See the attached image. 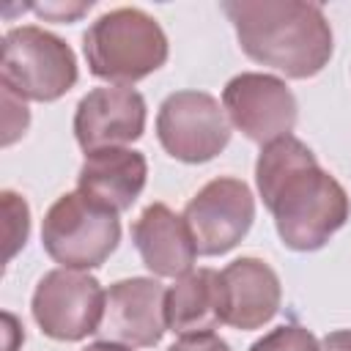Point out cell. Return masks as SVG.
Returning <instances> with one entry per match:
<instances>
[{"label": "cell", "mask_w": 351, "mask_h": 351, "mask_svg": "<svg viewBox=\"0 0 351 351\" xmlns=\"http://www.w3.org/2000/svg\"><path fill=\"white\" fill-rule=\"evenodd\" d=\"M121 241L118 211L80 189L60 195L41 222V247L63 269H99Z\"/></svg>", "instance_id": "cell-4"}, {"label": "cell", "mask_w": 351, "mask_h": 351, "mask_svg": "<svg viewBox=\"0 0 351 351\" xmlns=\"http://www.w3.org/2000/svg\"><path fill=\"white\" fill-rule=\"evenodd\" d=\"M145 99L134 88L104 85L88 90L74 110V137L85 154L126 148L145 132Z\"/></svg>", "instance_id": "cell-10"}, {"label": "cell", "mask_w": 351, "mask_h": 351, "mask_svg": "<svg viewBox=\"0 0 351 351\" xmlns=\"http://www.w3.org/2000/svg\"><path fill=\"white\" fill-rule=\"evenodd\" d=\"M225 282V296H228V310H225V324L241 332L261 329L269 324L282 304V285L277 271L252 255L230 261L222 271Z\"/></svg>", "instance_id": "cell-13"}, {"label": "cell", "mask_w": 351, "mask_h": 351, "mask_svg": "<svg viewBox=\"0 0 351 351\" xmlns=\"http://www.w3.org/2000/svg\"><path fill=\"white\" fill-rule=\"evenodd\" d=\"M250 351H321V340L299 324H282L258 337Z\"/></svg>", "instance_id": "cell-16"}, {"label": "cell", "mask_w": 351, "mask_h": 351, "mask_svg": "<svg viewBox=\"0 0 351 351\" xmlns=\"http://www.w3.org/2000/svg\"><path fill=\"white\" fill-rule=\"evenodd\" d=\"M82 351H132L129 346H121V343H110V340H99V343H90L88 348Z\"/></svg>", "instance_id": "cell-21"}, {"label": "cell", "mask_w": 351, "mask_h": 351, "mask_svg": "<svg viewBox=\"0 0 351 351\" xmlns=\"http://www.w3.org/2000/svg\"><path fill=\"white\" fill-rule=\"evenodd\" d=\"M0 197H3V211H5V241H8L5 258L11 261L16 255V250L25 247V241H27V233H30V208H27L25 197H19L11 189H5Z\"/></svg>", "instance_id": "cell-17"}, {"label": "cell", "mask_w": 351, "mask_h": 351, "mask_svg": "<svg viewBox=\"0 0 351 351\" xmlns=\"http://www.w3.org/2000/svg\"><path fill=\"white\" fill-rule=\"evenodd\" d=\"M167 351H233V348L217 332H197V335H181Z\"/></svg>", "instance_id": "cell-19"}, {"label": "cell", "mask_w": 351, "mask_h": 351, "mask_svg": "<svg viewBox=\"0 0 351 351\" xmlns=\"http://www.w3.org/2000/svg\"><path fill=\"white\" fill-rule=\"evenodd\" d=\"M255 184L274 217L280 241L293 252L321 250L351 214L343 184L293 134L271 140L255 162Z\"/></svg>", "instance_id": "cell-1"}, {"label": "cell", "mask_w": 351, "mask_h": 351, "mask_svg": "<svg viewBox=\"0 0 351 351\" xmlns=\"http://www.w3.org/2000/svg\"><path fill=\"white\" fill-rule=\"evenodd\" d=\"M148 178V162L143 151L134 148H101L85 154V162L77 176V189L90 200L126 211L140 197Z\"/></svg>", "instance_id": "cell-14"}, {"label": "cell", "mask_w": 351, "mask_h": 351, "mask_svg": "<svg viewBox=\"0 0 351 351\" xmlns=\"http://www.w3.org/2000/svg\"><path fill=\"white\" fill-rule=\"evenodd\" d=\"M165 293L167 288L156 277H129L112 282L99 326L101 340L121 343L129 348L156 346L167 332Z\"/></svg>", "instance_id": "cell-11"}, {"label": "cell", "mask_w": 351, "mask_h": 351, "mask_svg": "<svg viewBox=\"0 0 351 351\" xmlns=\"http://www.w3.org/2000/svg\"><path fill=\"white\" fill-rule=\"evenodd\" d=\"M104 302L107 291L93 274L58 266L38 280L30 310L47 337L77 343L88 335H99Z\"/></svg>", "instance_id": "cell-6"}, {"label": "cell", "mask_w": 351, "mask_h": 351, "mask_svg": "<svg viewBox=\"0 0 351 351\" xmlns=\"http://www.w3.org/2000/svg\"><path fill=\"white\" fill-rule=\"evenodd\" d=\"M321 351H351V329L329 332L321 340Z\"/></svg>", "instance_id": "cell-20"}, {"label": "cell", "mask_w": 351, "mask_h": 351, "mask_svg": "<svg viewBox=\"0 0 351 351\" xmlns=\"http://www.w3.org/2000/svg\"><path fill=\"white\" fill-rule=\"evenodd\" d=\"M228 296L222 274L203 266L178 277L165 293V318L173 335L214 332L225 324Z\"/></svg>", "instance_id": "cell-15"}, {"label": "cell", "mask_w": 351, "mask_h": 351, "mask_svg": "<svg viewBox=\"0 0 351 351\" xmlns=\"http://www.w3.org/2000/svg\"><path fill=\"white\" fill-rule=\"evenodd\" d=\"M222 110L233 129L261 148L293 132L299 104L285 80L263 71H241L222 88Z\"/></svg>", "instance_id": "cell-8"}, {"label": "cell", "mask_w": 351, "mask_h": 351, "mask_svg": "<svg viewBox=\"0 0 351 351\" xmlns=\"http://www.w3.org/2000/svg\"><path fill=\"white\" fill-rule=\"evenodd\" d=\"M88 71L110 85H134L162 69L170 55L162 25L143 8L104 11L82 36Z\"/></svg>", "instance_id": "cell-3"}, {"label": "cell", "mask_w": 351, "mask_h": 351, "mask_svg": "<svg viewBox=\"0 0 351 351\" xmlns=\"http://www.w3.org/2000/svg\"><path fill=\"white\" fill-rule=\"evenodd\" d=\"M132 241L143 266L154 277L178 280L195 269L197 247L181 214L165 203H151L132 225Z\"/></svg>", "instance_id": "cell-12"}, {"label": "cell", "mask_w": 351, "mask_h": 351, "mask_svg": "<svg viewBox=\"0 0 351 351\" xmlns=\"http://www.w3.org/2000/svg\"><path fill=\"white\" fill-rule=\"evenodd\" d=\"M230 121L222 104L206 90H176L156 112L162 148L186 165L211 162L230 143Z\"/></svg>", "instance_id": "cell-7"}, {"label": "cell", "mask_w": 351, "mask_h": 351, "mask_svg": "<svg viewBox=\"0 0 351 351\" xmlns=\"http://www.w3.org/2000/svg\"><path fill=\"white\" fill-rule=\"evenodd\" d=\"M222 11L244 55L291 80L315 77L335 52L332 25L318 3L225 0Z\"/></svg>", "instance_id": "cell-2"}, {"label": "cell", "mask_w": 351, "mask_h": 351, "mask_svg": "<svg viewBox=\"0 0 351 351\" xmlns=\"http://www.w3.org/2000/svg\"><path fill=\"white\" fill-rule=\"evenodd\" d=\"M36 16H41V19H49V22H77L82 14H88L90 8H93V3L90 0H82V3H77V0H66V3H33V5H27Z\"/></svg>", "instance_id": "cell-18"}, {"label": "cell", "mask_w": 351, "mask_h": 351, "mask_svg": "<svg viewBox=\"0 0 351 351\" xmlns=\"http://www.w3.org/2000/svg\"><path fill=\"white\" fill-rule=\"evenodd\" d=\"M77 77V58L60 36L38 25H19L3 36L0 82L22 101H55Z\"/></svg>", "instance_id": "cell-5"}, {"label": "cell", "mask_w": 351, "mask_h": 351, "mask_svg": "<svg viewBox=\"0 0 351 351\" xmlns=\"http://www.w3.org/2000/svg\"><path fill=\"white\" fill-rule=\"evenodd\" d=\"M181 217L195 239L197 255H225L250 233L255 219V197L241 178L219 176L197 189V195L184 206Z\"/></svg>", "instance_id": "cell-9"}]
</instances>
